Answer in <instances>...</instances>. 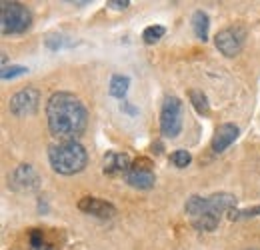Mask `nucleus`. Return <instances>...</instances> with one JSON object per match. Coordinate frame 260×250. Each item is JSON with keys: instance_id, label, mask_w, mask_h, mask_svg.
<instances>
[{"instance_id": "7", "label": "nucleus", "mask_w": 260, "mask_h": 250, "mask_svg": "<svg viewBox=\"0 0 260 250\" xmlns=\"http://www.w3.org/2000/svg\"><path fill=\"white\" fill-rule=\"evenodd\" d=\"M124 180H126L132 188H138V190H148V188H152L154 182H156V176H154V170H152V162L146 160V158L134 160V162H132V168L124 174Z\"/></svg>"}, {"instance_id": "16", "label": "nucleus", "mask_w": 260, "mask_h": 250, "mask_svg": "<svg viewBox=\"0 0 260 250\" xmlns=\"http://www.w3.org/2000/svg\"><path fill=\"white\" fill-rule=\"evenodd\" d=\"M218 220H220V218H216V216H212V214H202V216L190 218V222H192V226H194L196 230L212 232V230H216V226H218Z\"/></svg>"}, {"instance_id": "18", "label": "nucleus", "mask_w": 260, "mask_h": 250, "mask_svg": "<svg viewBox=\"0 0 260 250\" xmlns=\"http://www.w3.org/2000/svg\"><path fill=\"white\" fill-rule=\"evenodd\" d=\"M170 162L176 166V168H186L190 162H192V157L188 150H174L170 154Z\"/></svg>"}, {"instance_id": "23", "label": "nucleus", "mask_w": 260, "mask_h": 250, "mask_svg": "<svg viewBox=\"0 0 260 250\" xmlns=\"http://www.w3.org/2000/svg\"><path fill=\"white\" fill-rule=\"evenodd\" d=\"M110 8H114V10H126L130 4V0H108L106 2Z\"/></svg>"}, {"instance_id": "21", "label": "nucleus", "mask_w": 260, "mask_h": 250, "mask_svg": "<svg viewBox=\"0 0 260 250\" xmlns=\"http://www.w3.org/2000/svg\"><path fill=\"white\" fill-rule=\"evenodd\" d=\"M248 216H260V206H256V208H248V210H232L230 220L248 218Z\"/></svg>"}, {"instance_id": "6", "label": "nucleus", "mask_w": 260, "mask_h": 250, "mask_svg": "<svg viewBox=\"0 0 260 250\" xmlns=\"http://www.w3.org/2000/svg\"><path fill=\"white\" fill-rule=\"evenodd\" d=\"M244 40H246V30L242 26H228L214 36V44H216L218 52H222L228 58L240 54Z\"/></svg>"}, {"instance_id": "12", "label": "nucleus", "mask_w": 260, "mask_h": 250, "mask_svg": "<svg viewBox=\"0 0 260 250\" xmlns=\"http://www.w3.org/2000/svg\"><path fill=\"white\" fill-rule=\"evenodd\" d=\"M130 168H132V160H130L128 154H116V152H106V157H104V166H102V170H104V174H110V176H114V174H126Z\"/></svg>"}, {"instance_id": "8", "label": "nucleus", "mask_w": 260, "mask_h": 250, "mask_svg": "<svg viewBox=\"0 0 260 250\" xmlns=\"http://www.w3.org/2000/svg\"><path fill=\"white\" fill-rule=\"evenodd\" d=\"M38 104H40V92L32 86H26L16 94H12L8 108L14 116H30L38 110Z\"/></svg>"}, {"instance_id": "14", "label": "nucleus", "mask_w": 260, "mask_h": 250, "mask_svg": "<svg viewBox=\"0 0 260 250\" xmlns=\"http://www.w3.org/2000/svg\"><path fill=\"white\" fill-rule=\"evenodd\" d=\"M188 98H190V104L194 106V110L200 116H208L210 114V104H208V98L202 90H188Z\"/></svg>"}, {"instance_id": "25", "label": "nucleus", "mask_w": 260, "mask_h": 250, "mask_svg": "<svg viewBox=\"0 0 260 250\" xmlns=\"http://www.w3.org/2000/svg\"><path fill=\"white\" fill-rule=\"evenodd\" d=\"M152 150H154L156 154H160V152H162V146H160V144L156 142V144H152Z\"/></svg>"}, {"instance_id": "3", "label": "nucleus", "mask_w": 260, "mask_h": 250, "mask_svg": "<svg viewBox=\"0 0 260 250\" xmlns=\"http://www.w3.org/2000/svg\"><path fill=\"white\" fill-rule=\"evenodd\" d=\"M236 206V198L234 194L230 192H216V194H210L208 198H202V196H190L184 204V210L190 218H196V216H202V214H212L216 218L222 216V212L226 210H234Z\"/></svg>"}, {"instance_id": "20", "label": "nucleus", "mask_w": 260, "mask_h": 250, "mask_svg": "<svg viewBox=\"0 0 260 250\" xmlns=\"http://www.w3.org/2000/svg\"><path fill=\"white\" fill-rule=\"evenodd\" d=\"M66 44H68V42L64 40V36H60V34H50V36L46 38V46H48L50 50H60Z\"/></svg>"}, {"instance_id": "24", "label": "nucleus", "mask_w": 260, "mask_h": 250, "mask_svg": "<svg viewBox=\"0 0 260 250\" xmlns=\"http://www.w3.org/2000/svg\"><path fill=\"white\" fill-rule=\"evenodd\" d=\"M120 108H122V110H124V112H126L128 116H136V114H138V108H136V106H132L128 100H122Z\"/></svg>"}, {"instance_id": "4", "label": "nucleus", "mask_w": 260, "mask_h": 250, "mask_svg": "<svg viewBox=\"0 0 260 250\" xmlns=\"http://www.w3.org/2000/svg\"><path fill=\"white\" fill-rule=\"evenodd\" d=\"M32 24L30 10L20 2H2L0 6V32L2 36L24 34Z\"/></svg>"}, {"instance_id": "1", "label": "nucleus", "mask_w": 260, "mask_h": 250, "mask_svg": "<svg viewBox=\"0 0 260 250\" xmlns=\"http://www.w3.org/2000/svg\"><path fill=\"white\" fill-rule=\"evenodd\" d=\"M46 120L48 130L60 142L78 140L86 126L88 112L78 96L70 92H54L46 102Z\"/></svg>"}, {"instance_id": "9", "label": "nucleus", "mask_w": 260, "mask_h": 250, "mask_svg": "<svg viewBox=\"0 0 260 250\" xmlns=\"http://www.w3.org/2000/svg\"><path fill=\"white\" fill-rule=\"evenodd\" d=\"M38 184H40V178L30 164L16 166L10 176V188L16 192H30V190H36Z\"/></svg>"}, {"instance_id": "19", "label": "nucleus", "mask_w": 260, "mask_h": 250, "mask_svg": "<svg viewBox=\"0 0 260 250\" xmlns=\"http://www.w3.org/2000/svg\"><path fill=\"white\" fill-rule=\"evenodd\" d=\"M26 72H28L26 66H6V68H2V80H12L18 76H24Z\"/></svg>"}, {"instance_id": "15", "label": "nucleus", "mask_w": 260, "mask_h": 250, "mask_svg": "<svg viewBox=\"0 0 260 250\" xmlns=\"http://www.w3.org/2000/svg\"><path fill=\"white\" fill-rule=\"evenodd\" d=\"M128 88H130V78H128V76L114 74V76L110 78V94H112L114 98L124 100V96H126V92H128Z\"/></svg>"}, {"instance_id": "10", "label": "nucleus", "mask_w": 260, "mask_h": 250, "mask_svg": "<svg viewBox=\"0 0 260 250\" xmlns=\"http://www.w3.org/2000/svg\"><path fill=\"white\" fill-rule=\"evenodd\" d=\"M78 208L84 212V214H90V216H96V218H112L116 214V208L114 204L106 202V200H100L96 196H84L78 200Z\"/></svg>"}, {"instance_id": "5", "label": "nucleus", "mask_w": 260, "mask_h": 250, "mask_svg": "<svg viewBox=\"0 0 260 250\" xmlns=\"http://www.w3.org/2000/svg\"><path fill=\"white\" fill-rule=\"evenodd\" d=\"M182 130V100L166 96L160 110V132L166 138H176Z\"/></svg>"}, {"instance_id": "2", "label": "nucleus", "mask_w": 260, "mask_h": 250, "mask_svg": "<svg viewBox=\"0 0 260 250\" xmlns=\"http://www.w3.org/2000/svg\"><path fill=\"white\" fill-rule=\"evenodd\" d=\"M48 162L56 174L72 176L86 168L88 154H86V148L78 140H68V142L52 144L48 148Z\"/></svg>"}, {"instance_id": "11", "label": "nucleus", "mask_w": 260, "mask_h": 250, "mask_svg": "<svg viewBox=\"0 0 260 250\" xmlns=\"http://www.w3.org/2000/svg\"><path fill=\"white\" fill-rule=\"evenodd\" d=\"M238 126L232 124V122H224V124H220L216 128V132H214V136H212V150L216 152V154H220V152H224L228 146L238 138Z\"/></svg>"}, {"instance_id": "27", "label": "nucleus", "mask_w": 260, "mask_h": 250, "mask_svg": "<svg viewBox=\"0 0 260 250\" xmlns=\"http://www.w3.org/2000/svg\"><path fill=\"white\" fill-rule=\"evenodd\" d=\"M248 250H260V248H248Z\"/></svg>"}, {"instance_id": "26", "label": "nucleus", "mask_w": 260, "mask_h": 250, "mask_svg": "<svg viewBox=\"0 0 260 250\" xmlns=\"http://www.w3.org/2000/svg\"><path fill=\"white\" fill-rule=\"evenodd\" d=\"M38 250H52L50 246H42V248H38Z\"/></svg>"}, {"instance_id": "17", "label": "nucleus", "mask_w": 260, "mask_h": 250, "mask_svg": "<svg viewBox=\"0 0 260 250\" xmlns=\"http://www.w3.org/2000/svg\"><path fill=\"white\" fill-rule=\"evenodd\" d=\"M164 26L160 24H154V26H148V28H144L142 32V40L146 42V44H154V42H158L160 38L164 36Z\"/></svg>"}, {"instance_id": "22", "label": "nucleus", "mask_w": 260, "mask_h": 250, "mask_svg": "<svg viewBox=\"0 0 260 250\" xmlns=\"http://www.w3.org/2000/svg\"><path fill=\"white\" fill-rule=\"evenodd\" d=\"M30 244H32V248L34 250H38V248H42L44 244H42V230H32L30 232Z\"/></svg>"}, {"instance_id": "13", "label": "nucleus", "mask_w": 260, "mask_h": 250, "mask_svg": "<svg viewBox=\"0 0 260 250\" xmlns=\"http://www.w3.org/2000/svg\"><path fill=\"white\" fill-rule=\"evenodd\" d=\"M208 28H210V18L206 12L196 10L192 14V30H194L196 38H200L202 42L208 40Z\"/></svg>"}]
</instances>
